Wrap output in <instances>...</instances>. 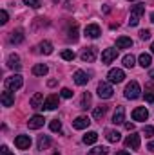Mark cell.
<instances>
[{"label":"cell","mask_w":154,"mask_h":155,"mask_svg":"<svg viewBox=\"0 0 154 155\" xmlns=\"http://www.w3.org/2000/svg\"><path fill=\"white\" fill-rule=\"evenodd\" d=\"M82 141H83L85 144H94V143L98 141V134H96V132H87Z\"/></svg>","instance_id":"obj_24"},{"label":"cell","mask_w":154,"mask_h":155,"mask_svg":"<svg viewBox=\"0 0 154 155\" xmlns=\"http://www.w3.org/2000/svg\"><path fill=\"white\" fill-rule=\"evenodd\" d=\"M142 144V139L138 134H131L127 139H125V148H131V150H138Z\"/></svg>","instance_id":"obj_8"},{"label":"cell","mask_w":154,"mask_h":155,"mask_svg":"<svg viewBox=\"0 0 154 155\" xmlns=\"http://www.w3.org/2000/svg\"><path fill=\"white\" fill-rule=\"evenodd\" d=\"M38 49H40L42 54H51V52H53V43L47 41V40H44V41L38 45Z\"/></svg>","instance_id":"obj_26"},{"label":"cell","mask_w":154,"mask_h":155,"mask_svg":"<svg viewBox=\"0 0 154 155\" xmlns=\"http://www.w3.org/2000/svg\"><path fill=\"white\" fill-rule=\"evenodd\" d=\"M145 101L154 103V88H151V90H147V92H145Z\"/></svg>","instance_id":"obj_37"},{"label":"cell","mask_w":154,"mask_h":155,"mask_svg":"<svg viewBox=\"0 0 154 155\" xmlns=\"http://www.w3.org/2000/svg\"><path fill=\"white\" fill-rule=\"evenodd\" d=\"M83 35H85L87 38H98V36L102 35V29H100L98 24H89V25H85Z\"/></svg>","instance_id":"obj_7"},{"label":"cell","mask_w":154,"mask_h":155,"mask_svg":"<svg viewBox=\"0 0 154 155\" xmlns=\"http://www.w3.org/2000/svg\"><path fill=\"white\" fill-rule=\"evenodd\" d=\"M107 153H109L107 146H96V148H93V150L87 152V155H107Z\"/></svg>","instance_id":"obj_27"},{"label":"cell","mask_w":154,"mask_h":155,"mask_svg":"<svg viewBox=\"0 0 154 155\" xmlns=\"http://www.w3.org/2000/svg\"><path fill=\"white\" fill-rule=\"evenodd\" d=\"M116 47L118 49H131L132 47V40L127 38V36H120L116 40Z\"/></svg>","instance_id":"obj_20"},{"label":"cell","mask_w":154,"mask_h":155,"mask_svg":"<svg viewBox=\"0 0 154 155\" xmlns=\"http://www.w3.org/2000/svg\"><path fill=\"white\" fill-rule=\"evenodd\" d=\"M89 105H91V94H89V92H83L82 101H80V108H82V110H87Z\"/></svg>","instance_id":"obj_28"},{"label":"cell","mask_w":154,"mask_h":155,"mask_svg":"<svg viewBox=\"0 0 154 155\" xmlns=\"http://www.w3.org/2000/svg\"><path fill=\"white\" fill-rule=\"evenodd\" d=\"M140 38H142V40H149V38H151V31H149V29L140 31Z\"/></svg>","instance_id":"obj_40"},{"label":"cell","mask_w":154,"mask_h":155,"mask_svg":"<svg viewBox=\"0 0 154 155\" xmlns=\"http://www.w3.org/2000/svg\"><path fill=\"white\" fill-rule=\"evenodd\" d=\"M69 40H71V41H76L78 40V25L76 24L69 29Z\"/></svg>","instance_id":"obj_33"},{"label":"cell","mask_w":154,"mask_h":155,"mask_svg":"<svg viewBox=\"0 0 154 155\" xmlns=\"http://www.w3.org/2000/svg\"><path fill=\"white\" fill-rule=\"evenodd\" d=\"M62 97H65V99H69V97H73V90L71 88H62Z\"/></svg>","instance_id":"obj_39"},{"label":"cell","mask_w":154,"mask_h":155,"mask_svg":"<svg viewBox=\"0 0 154 155\" xmlns=\"http://www.w3.org/2000/svg\"><path fill=\"white\" fill-rule=\"evenodd\" d=\"M0 101H2L4 107H13V105H15V94H13L11 90H4V92L0 94Z\"/></svg>","instance_id":"obj_11"},{"label":"cell","mask_w":154,"mask_h":155,"mask_svg":"<svg viewBox=\"0 0 154 155\" xmlns=\"http://www.w3.org/2000/svg\"><path fill=\"white\" fill-rule=\"evenodd\" d=\"M53 155H60V153H58V152H56V153H53Z\"/></svg>","instance_id":"obj_48"},{"label":"cell","mask_w":154,"mask_h":155,"mask_svg":"<svg viewBox=\"0 0 154 155\" xmlns=\"http://www.w3.org/2000/svg\"><path fill=\"white\" fill-rule=\"evenodd\" d=\"M151 52H152V54H154V41H152V43H151Z\"/></svg>","instance_id":"obj_45"},{"label":"cell","mask_w":154,"mask_h":155,"mask_svg":"<svg viewBox=\"0 0 154 155\" xmlns=\"http://www.w3.org/2000/svg\"><path fill=\"white\" fill-rule=\"evenodd\" d=\"M105 107H98V108H94V112H93V116H94V119H102V117L105 116Z\"/></svg>","instance_id":"obj_32"},{"label":"cell","mask_w":154,"mask_h":155,"mask_svg":"<svg viewBox=\"0 0 154 155\" xmlns=\"http://www.w3.org/2000/svg\"><path fill=\"white\" fill-rule=\"evenodd\" d=\"M116 56H118V49H105L102 52V61L103 63H111V61L116 60Z\"/></svg>","instance_id":"obj_14"},{"label":"cell","mask_w":154,"mask_h":155,"mask_svg":"<svg viewBox=\"0 0 154 155\" xmlns=\"http://www.w3.org/2000/svg\"><path fill=\"white\" fill-rule=\"evenodd\" d=\"M151 22H152V24H154V13H152V15H151Z\"/></svg>","instance_id":"obj_46"},{"label":"cell","mask_w":154,"mask_h":155,"mask_svg":"<svg viewBox=\"0 0 154 155\" xmlns=\"http://www.w3.org/2000/svg\"><path fill=\"white\" fill-rule=\"evenodd\" d=\"M49 128H51L53 132H62V123H60L58 119H53V121L49 123Z\"/></svg>","instance_id":"obj_31"},{"label":"cell","mask_w":154,"mask_h":155,"mask_svg":"<svg viewBox=\"0 0 154 155\" xmlns=\"http://www.w3.org/2000/svg\"><path fill=\"white\" fill-rule=\"evenodd\" d=\"M129 2H134V0H129Z\"/></svg>","instance_id":"obj_49"},{"label":"cell","mask_w":154,"mask_h":155,"mask_svg":"<svg viewBox=\"0 0 154 155\" xmlns=\"http://www.w3.org/2000/svg\"><path fill=\"white\" fill-rule=\"evenodd\" d=\"M73 79H75V83H76V85L83 87V85H87V81H89V76H87L83 71H76V72H75V76H73Z\"/></svg>","instance_id":"obj_19"},{"label":"cell","mask_w":154,"mask_h":155,"mask_svg":"<svg viewBox=\"0 0 154 155\" xmlns=\"http://www.w3.org/2000/svg\"><path fill=\"white\" fill-rule=\"evenodd\" d=\"M0 155H15V153H11L7 146H2V148H0Z\"/></svg>","instance_id":"obj_41"},{"label":"cell","mask_w":154,"mask_h":155,"mask_svg":"<svg viewBox=\"0 0 154 155\" xmlns=\"http://www.w3.org/2000/svg\"><path fill=\"white\" fill-rule=\"evenodd\" d=\"M62 58L67 60V61H73V60H75V52L69 51V49H65V51H62Z\"/></svg>","instance_id":"obj_34"},{"label":"cell","mask_w":154,"mask_h":155,"mask_svg":"<svg viewBox=\"0 0 154 155\" xmlns=\"http://www.w3.org/2000/svg\"><path fill=\"white\" fill-rule=\"evenodd\" d=\"M114 155H131V153H129V152H123V150H121V152H116Z\"/></svg>","instance_id":"obj_44"},{"label":"cell","mask_w":154,"mask_h":155,"mask_svg":"<svg viewBox=\"0 0 154 155\" xmlns=\"http://www.w3.org/2000/svg\"><path fill=\"white\" fill-rule=\"evenodd\" d=\"M24 4H26V5H29V7H33V9H38L40 5H42V4H40V0H24Z\"/></svg>","instance_id":"obj_35"},{"label":"cell","mask_w":154,"mask_h":155,"mask_svg":"<svg viewBox=\"0 0 154 155\" xmlns=\"http://www.w3.org/2000/svg\"><path fill=\"white\" fill-rule=\"evenodd\" d=\"M125 128H127L129 132H132V130H134V124H132V123H125Z\"/></svg>","instance_id":"obj_42"},{"label":"cell","mask_w":154,"mask_h":155,"mask_svg":"<svg viewBox=\"0 0 154 155\" xmlns=\"http://www.w3.org/2000/svg\"><path fill=\"white\" fill-rule=\"evenodd\" d=\"M123 121H125V108L123 107H116L114 116H113V123L114 124H121Z\"/></svg>","instance_id":"obj_18"},{"label":"cell","mask_w":154,"mask_h":155,"mask_svg":"<svg viewBox=\"0 0 154 155\" xmlns=\"http://www.w3.org/2000/svg\"><path fill=\"white\" fill-rule=\"evenodd\" d=\"M107 79H109V83H121L125 79V72L121 69H111L107 74Z\"/></svg>","instance_id":"obj_6"},{"label":"cell","mask_w":154,"mask_h":155,"mask_svg":"<svg viewBox=\"0 0 154 155\" xmlns=\"http://www.w3.org/2000/svg\"><path fill=\"white\" fill-rule=\"evenodd\" d=\"M49 144H51V139H49L47 135H40L38 137V150H45V148H49Z\"/></svg>","instance_id":"obj_30"},{"label":"cell","mask_w":154,"mask_h":155,"mask_svg":"<svg viewBox=\"0 0 154 155\" xmlns=\"http://www.w3.org/2000/svg\"><path fill=\"white\" fill-rule=\"evenodd\" d=\"M22 85H24V78L20 76V74H15V76L5 78V90L15 92V90H18Z\"/></svg>","instance_id":"obj_2"},{"label":"cell","mask_w":154,"mask_h":155,"mask_svg":"<svg viewBox=\"0 0 154 155\" xmlns=\"http://www.w3.org/2000/svg\"><path fill=\"white\" fill-rule=\"evenodd\" d=\"M7 20H9V15H7L5 9H2V11H0V24L4 25V24H7Z\"/></svg>","instance_id":"obj_36"},{"label":"cell","mask_w":154,"mask_h":155,"mask_svg":"<svg viewBox=\"0 0 154 155\" xmlns=\"http://www.w3.org/2000/svg\"><path fill=\"white\" fill-rule=\"evenodd\" d=\"M105 137H107L109 143H118V141L121 139V135H120L118 130H107V132H105Z\"/></svg>","instance_id":"obj_23"},{"label":"cell","mask_w":154,"mask_h":155,"mask_svg":"<svg viewBox=\"0 0 154 155\" xmlns=\"http://www.w3.org/2000/svg\"><path fill=\"white\" fill-rule=\"evenodd\" d=\"M143 135H145V137H152L154 135V126H145V128H143Z\"/></svg>","instance_id":"obj_38"},{"label":"cell","mask_w":154,"mask_h":155,"mask_svg":"<svg viewBox=\"0 0 154 155\" xmlns=\"http://www.w3.org/2000/svg\"><path fill=\"white\" fill-rule=\"evenodd\" d=\"M138 61H140V65H142L143 69H149V67H151V63H152V56H151V54H147V52H143V54H140Z\"/></svg>","instance_id":"obj_22"},{"label":"cell","mask_w":154,"mask_h":155,"mask_svg":"<svg viewBox=\"0 0 154 155\" xmlns=\"http://www.w3.org/2000/svg\"><path fill=\"white\" fill-rule=\"evenodd\" d=\"M147 150H149V152H154V141H151V143H149V146H147Z\"/></svg>","instance_id":"obj_43"},{"label":"cell","mask_w":154,"mask_h":155,"mask_svg":"<svg viewBox=\"0 0 154 155\" xmlns=\"http://www.w3.org/2000/svg\"><path fill=\"white\" fill-rule=\"evenodd\" d=\"M151 78H152V79H154V69H152V71H151Z\"/></svg>","instance_id":"obj_47"},{"label":"cell","mask_w":154,"mask_h":155,"mask_svg":"<svg viewBox=\"0 0 154 155\" xmlns=\"http://www.w3.org/2000/svg\"><path fill=\"white\" fill-rule=\"evenodd\" d=\"M136 65V58L132 56V54H127V56H123V67H127V69H132Z\"/></svg>","instance_id":"obj_29"},{"label":"cell","mask_w":154,"mask_h":155,"mask_svg":"<svg viewBox=\"0 0 154 155\" xmlns=\"http://www.w3.org/2000/svg\"><path fill=\"white\" fill-rule=\"evenodd\" d=\"M44 116H33L29 121H27V126L31 128V130H38V128H42L44 126Z\"/></svg>","instance_id":"obj_17"},{"label":"cell","mask_w":154,"mask_h":155,"mask_svg":"<svg viewBox=\"0 0 154 155\" xmlns=\"http://www.w3.org/2000/svg\"><path fill=\"white\" fill-rule=\"evenodd\" d=\"M132 119L134 121H147L149 119V110L145 107H138L132 110Z\"/></svg>","instance_id":"obj_10"},{"label":"cell","mask_w":154,"mask_h":155,"mask_svg":"<svg viewBox=\"0 0 154 155\" xmlns=\"http://www.w3.org/2000/svg\"><path fill=\"white\" fill-rule=\"evenodd\" d=\"M47 72H49V69H47V65H44V63H38V65L33 67V74H35V76H45Z\"/></svg>","instance_id":"obj_25"},{"label":"cell","mask_w":154,"mask_h":155,"mask_svg":"<svg viewBox=\"0 0 154 155\" xmlns=\"http://www.w3.org/2000/svg\"><path fill=\"white\" fill-rule=\"evenodd\" d=\"M44 94L42 92H37L33 97H31V101H29V105H31V108H35V110H38V108H42L44 107Z\"/></svg>","instance_id":"obj_15"},{"label":"cell","mask_w":154,"mask_h":155,"mask_svg":"<svg viewBox=\"0 0 154 155\" xmlns=\"http://www.w3.org/2000/svg\"><path fill=\"white\" fill-rule=\"evenodd\" d=\"M89 124H91V121H89L87 116H80L73 121V128H76V130H83V128H87Z\"/></svg>","instance_id":"obj_16"},{"label":"cell","mask_w":154,"mask_h":155,"mask_svg":"<svg viewBox=\"0 0 154 155\" xmlns=\"http://www.w3.org/2000/svg\"><path fill=\"white\" fill-rule=\"evenodd\" d=\"M7 67H9V69H15V71H20V69H22L20 56H18V54H9V56H7Z\"/></svg>","instance_id":"obj_12"},{"label":"cell","mask_w":154,"mask_h":155,"mask_svg":"<svg viewBox=\"0 0 154 155\" xmlns=\"http://www.w3.org/2000/svg\"><path fill=\"white\" fill-rule=\"evenodd\" d=\"M9 41H11V43H15V45L22 43V41H24V33H22V29L13 31V33H11V36H9Z\"/></svg>","instance_id":"obj_21"},{"label":"cell","mask_w":154,"mask_h":155,"mask_svg":"<svg viewBox=\"0 0 154 155\" xmlns=\"http://www.w3.org/2000/svg\"><path fill=\"white\" fill-rule=\"evenodd\" d=\"M140 96H142V88H140L138 81H131L125 87V97L127 99H138Z\"/></svg>","instance_id":"obj_3"},{"label":"cell","mask_w":154,"mask_h":155,"mask_svg":"<svg viewBox=\"0 0 154 155\" xmlns=\"http://www.w3.org/2000/svg\"><path fill=\"white\" fill-rule=\"evenodd\" d=\"M98 96L102 97V99H109V97H113V87H111V83H105V81H102L100 85H98Z\"/></svg>","instance_id":"obj_4"},{"label":"cell","mask_w":154,"mask_h":155,"mask_svg":"<svg viewBox=\"0 0 154 155\" xmlns=\"http://www.w3.org/2000/svg\"><path fill=\"white\" fill-rule=\"evenodd\" d=\"M80 58H82V61H85V63H93V61L96 60V47H85V49L82 51Z\"/></svg>","instance_id":"obj_5"},{"label":"cell","mask_w":154,"mask_h":155,"mask_svg":"<svg viewBox=\"0 0 154 155\" xmlns=\"http://www.w3.org/2000/svg\"><path fill=\"white\" fill-rule=\"evenodd\" d=\"M145 13V4H136L132 9H131V16H129V25H138L140 24V18L142 15Z\"/></svg>","instance_id":"obj_1"},{"label":"cell","mask_w":154,"mask_h":155,"mask_svg":"<svg viewBox=\"0 0 154 155\" xmlns=\"http://www.w3.org/2000/svg\"><path fill=\"white\" fill-rule=\"evenodd\" d=\"M15 144L18 150H27L31 146V137L29 135H16L15 137Z\"/></svg>","instance_id":"obj_9"},{"label":"cell","mask_w":154,"mask_h":155,"mask_svg":"<svg viewBox=\"0 0 154 155\" xmlns=\"http://www.w3.org/2000/svg\"><path fill=\"white\" fill-rule=\"evenodd\" d=\"M42 108H45V110H54V108H58V96L51 94L49 97H45V101H44V107H42Z\"/></svg>","instance_id":"obj_13"}]
</instances>
